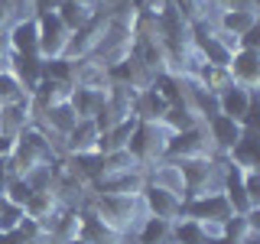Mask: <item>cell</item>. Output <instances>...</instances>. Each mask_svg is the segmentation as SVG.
I'll return each instance as SVG.
<instances>
[{
  "label": "cell",
  "mask_w": 260,
  "mask_h": 244,
  "mask_svg": "<svg viewBox=\"0 0 260 244\" xmlns=\"http://www.w3.org/2000/svg\"><path fill=\"white\" fill-rule=\"evenodd\" d=\"M137 49V7H124V10L108 13V23H104V33L98 39V49L91 59L101 62L104 69L124 62L134 55Z\"/></svg>",
  "instance_id": "6da1fadb"
},
{
  "label": "cell",
  "mask_w": 260,
  "mask_h": 244,
  "mask_svg": "<svg viewBox=\"0 0 260 244\" xmlns=\"http://www.w3.org/2000/svg\"><path fill=\"white\" fill-rule=\"evenodd\" d=\"M55 160H59V153H55V146H52V137L39 124H29L16 134V146H13L10 160H7V166H10L13 176H26L29 169L55 163Z\"/></svg>",
  "instance_id": "7a4b0ae2"
},
{
  "label": "cell",
  "mask_w": 260,
  "mask_h": 244,
  "mask_svg": "<svg viewBox=\"0 0 260 244\" xmlns=\"http://www.w3.org/2000/svg\"><path fill=\"white\" fill-rule=\"evenodd\" d=\"M98 215L108 222L120 238L137 231V225L146 218V208H143V199L140 195H91L88 202Z\"/></svg>",
  "instance_id": "3957f363"
},
{
  "label": "cell",
  "mask_w": 260,
  "mask_h": 244,
  "mask_svg": "<svg viewBox=\"0 0 260 244\" xmlns=\"http://www.w3.org/2000/svg\"><path fill=\"white\" fill-rule=\"evenodd\" d=\"M179 173L185 182V195H208V192H221L224 182V160L221 157H208V160H182ZM182 195V199H185Z\"/></svg>",
  "instance_id": "277c9868"
},
{
  "label": "cell",
  "mask_w": 260,
  "mask_h": 244,
  "mask_svg": "<svg viewBox=\"0 0 260 244\" xmlns=\"http://www.w3.org/2000/svg\"><path fill=\"white\" fill-rule=\"evenodd\" d=\"M166 140H169V130L162 127L159 120H137L134 134H130V140H127V153L146 169L156 160H162Z\"/></svg>",
  "instance_id": "5b68a950"
},
{
  "label": "cell",
  "mask_w": 260,
  "mask_h": 244,
  "mask_svg": "<svg viewBox=\"0 0 260 244\" xmlns=\"http://www.w3.org/2000/svg\"><path fill=\"white\" fill-rule=\"evenodd\" d=\"M208 157H218V153H215V146H211V137H208L205 124H195L189 130H176V134H169L166 150H162V160H173V163L208 160Z\"/></svg>",
  "instance_id": "8992f818"
},
{
  "label": "cell",
  "mask_w": 260,
  "mask_h": 244,
  "mask_svg": "<svg viewBox=\"0 0 260 244\" xmlns=\"http://www.w3.org/2000/svg\"><path fill=\"white\" fill-rule=\"evenodd\" d=\"M254 108H257V92L241 88V85H234V81L215 95V111L224 114V117H231V120H241L244 127H257Z\"/></svg>",
  "instance_id": "52a82bcc"
},
{
  "label": "cell",
  "mask_w": 260,
  "mask_h": 244,
  "mask_svg": "<svg viewBox=\"0 0 260 244\" xmlns=\"http://www.w3.org/2000/svg\"><path fill=\"white\" fill-rule=\"evenodd\" d=\"M231 215H234V211H231V205H228L224 195L221 192H208V195H185V199H182V215H179V218H195V222L224 228V222Z\"/></svg>",
  "instance_id": "ba28073f"
},
{
  "label": "cell",
  "mask_w": 260,
  "mask_h": 244,
  "mask_svg": "<svg viewBox=\"0 0 260 244\" xmlns=\"http://www.w3.org/2000/svg\"><path fill=\"white\" fill-rule=\"evenodd\" d=\"M36 26H39V55H43V59H59V55H65L69 39H72V29L59 20V13L55 10L39 13Z\"/></svg>",
  "instance_id": "9c48e42d"
},
{
  "label": "cell",
  "mask_w": 260,
  "mask_h": 244,
  "mask_svg": "<svg viewBox=\"0 0 260 244\" xmlns=\"http://www.w3.org/2000/svg\"><path fill=\"white\" fill-rule=\"evenodd\" d=\"M228 78L241 88L257 92V85H260V49L257 46H241L238 52L231 55V62H228Z\"/></svg>",
  "instance_id": "30bf717a"
},
{
  "label": "cell",
  "mask_w": 260,
  "mask_h": 244,
  "mask_svg": "<svg viewBox=\"0 0 260 244\" xmlns=\"http://www.w3.org/2000/svg\"><path fill=\"white\" fill-rule=\"evenodd\" d=\"M146 186V169H127V173L101 176L88 186L91 195H140Z\"/></svg>",
  "instance_id": "8fae6325"
},
{
  "label": "cell",
  "mask_w": 260,
  "mask_h": 244,
  "mask_svg": "<svg viewBox=\"0 0 260 244\" xmlns=\"http://www.w3.org/2000/svg\"><path fill=\"white\" fill-rule=\"evenodd\" d=\"M202 124H205L208 137H211V146H215L218 157H228V153L234 150V143L244 137V130H247L241 120H231V117H224V114H218V111L208 114Z\"/></svg>",
  "instance_id": "7c38bea8"
},
{
  "label": "cell",
  "mask_w": 260,
  "mask_h": 244,
  "mask_svg": "<svg viewBox=\"0 0 260 244\" xmlns=\"http://www.w3.org/2000/svg\"><path fill=\"white\" fill-rule=\"evenodd\" d=\"M98 143H101V127L94 124L91 117H81L69 134L62 137V157H81V153H94Z\"/></svg>",
  "instance_id": "4fadbf2b"
},
{
  "label": "cell",
  "mask_w": 260,
  "mask_h": 244,
  "mask_svg": "<svg viewBox=\"0 0 260 244\" xmlns=\"http://www.w3.org/2000/svg\"><path fill=\"white\" fill-rule=\"evenodd\" d=\"M140 199H143L146 215H153V218H166V222H176V218L182 215V195L166 192V189H159V186H150V182H146V186H143V192H140Z\"/></svg>",
  "instance_id": "5bb4252c"
},
{
  "label": "cell",
  "mask_w": 260,
  "mask_h": 244,
  "mask_svg": "<svg viewBox=\"0 0 260 244\" xmlns=\"http://www.w3.org/2000/svg\"><path fill=\"white\" fill-rule=\"evenodd\" d=\"M104 23H108V13H98L91 23H85L81 29L72 33V39H69V49H65V55L69 59H91L94 55V49H98V39H101V33H104Z\"/></svg>",
  "instance_id": "9a60e30c"
},
{
  "label": "cell",
  "mask_w": 260,
  "mask_h": 244,
  "mask_svg": "<svg viewBox=\"0 0 260 244\" xmlns=\"http://www.w3.org/2000/svg\"><path fill=\"white\" fill-rule=\"evenodd\" d=\"M7 46L16 55H39V26L36 16H16L13 26L7 29Z\"/></svg>",
  "instance_id": "2e32d148"
},
{
  "label": "cell",
  "mask_w": 260,
  "mask_h": 244,
  "mask_svg": "<svg viewBox=\"0 0 260 244\" xmlns=\"http://www.w3.org/2000/svg\"><path fill=\"white\" fill-rule=\"evenodd\" d=\"M257 23H260V13L257 7H234V10H218L215 16V26L231 33L238 39H247L250 33H257Z\"/></svg>",
  "instance_id": "e0dca14e"
},
{
  "label": "cell",
  "mask_w": 260,
  "mask_h": 244,
  "mask_svg": "<svg viewBox=\"0 0 260 244\" xmlns=\"http://www.w3.org/2000/svg\"><path fill=\"white\" fill-rule=\"evenodd\" d=\"M221 228L205 225L195 218H176L173 222V244H218Z\"/></svg>",
  "instance_id": "ac0fdd59"
},
{
  "label": "cell",
  "mask_w": 260,
  "mask_h": 244,
  "mask_svg": "<svg viewBox=\"0 0 260 244\" xmlns=\"http://www.w3.org/2000/svg\"><path fill=\"white\" fill-rule=\"evenodd\" d=\"M78 120H81V117H78L75 111H72V104H55V108L36 111V117H32V124H39V127H43L49 137H59V140H62V137L69 134V130L75 127Z\"/></svg>",
  "instance_id": "d6986e66"
},
{
  "label": "cell",
  "mask_w": 260,
  "mask_h": 244,
  "mask_svg": "<svg viewBox=\"0 0 260 244\" xmlns=\"http://www.w3.org/2000/svg\"><path fill=\"white\" fill-rule=\"evenodd\" d=\"M43 62H46L43 55H16V52H10L7 69H10V75L26 88V95H32L39 88V81H43Z\"/></svg>",
  "instance_id": "ffe728a7"
},
{
  "label": "cell",
  "mask_w": 260,
  "mask_h": 244,
  "mask_svg": "<svg viewBox=\"0 0 260 244\" xmlns=\"http://www.w3.org/2000/svg\"><path fill=\"white\" fill-rule=\"evenodd\" d=\"M78 218H81V228H78V238L81 241H88V244H104V241H124L114 228L104 222L101 215L91 208V205H85V208H78Z\"/></svg>",
  "instance_id": "44dd1931"
},
{
  "label": "cell",
  "mask_w": 260,
  "mask_h": 244,
  "mask_svg": "<svg viewBox=\"0 0 260 244\" xmlns=\"http://www.w3.org/2000/svg\"><path fill=\"white\" fill-rule=\"evenodd\" d=\"M78 228H81L78 208H65V205H62V208L46 222V244H62V241L78 238Z\"/></svg>",
  "instance_id": "7402d4cb"
},
{
  "label": "cell",
  "mask_w": 260,
  "mask_h": 244,
  "mask_svg": "<svg viewBox=\"0 0 260 244\" xmlns=\"http://www.w3.org/2000/svg\"><path fill=\"white\" fill-rule=\"evenodd\" d=\"M146 182L159 186V189H166V192L185 195V182H182V173H179V163H173V160H156L153 166H146Z\"/></svg>",
  "instance_id": "603a6c76"
},
{
  "label": "cell",
  "mask_w": 260,
  "mask_h": 244,
  "mask_svg": "<svg viewBox=\"0 0 260 244\" xmlns=\"http://www.w3.org/2000/svg\"><path fill=\"white\" fill-rule=\"evenodd\" d=\"M69 104H72V111H75L78 117H91L94 120V114L108 104V88H81V85H75Z\"/></svg>",
  "instance_id": "cb8c5ba5"
},
{
  "label": "cell",
  "mask_w": 260,
  "mask_h": 244,
  "mask_svg": "<svg viewBox=\"0 0 260 244\" xmlns=\"http://www.w3.org/2000/svg\"><path fill=\"white\" fill-rule=\"evenodd\" d=\"M224 163H231V166L238 169H260V160H257V127H247L244 130V137L238 143H234V150L221 157Z\"/></svg>",
  "instance_id": "d4e9b609"
},
{
  "label": "cell",
  "mask_w": 260,
  "mask_h": 244,
  "mask_svg": "<svg viewBox=\"0 0 260 244\" xmlns=\"http://www.w3.org/2000/svg\"><path fill=\"white\" fill-rule=\"evenodd\" d=\"M32 98H26V101H16V104H7V108H0V134H10L16 137L23 127L32 124Z\"/></svg>",
  "instance_id": "484cf974"
},
{
  "label": "cell",
  "mask_w": 260,
  "mask_h": 244,
  "mask_svg": "<svg viewBox=\"0 0 260 244\" xmlns=\"http://www.w3.org/2000/svg\"><path fill=\"white\" fill-rule=\"evenodd\" d=\"M166 108H169V101L153 85H146V88H140V92L134 95V114L140 120H162Z\"/></svg>",
  "instance_id": "4316f807"
},
{
  "label": "cell",
  "mask_w": 260,
  "mask_h": 244,
  "mask_svg": "<svg viewBox=\"0 0 260 244\" xmlns=\"http://www.w3.org/2000/svg\"><path fill=\"white\" fill-rule=\"evenodd\" d=\"M59 208H62L59 192L49 189V192H32L29 199H26V205H23V215L32 218V222H39V225H46V222H49V218H52Z\"/></svg>",
  "instance_id": "83f0119b"
},
{
  "label": "cell",
  "mask_w": 260,
  "mask_h": 244,
  "mask_svg": "<svg viewBox=\"0 0 260 244\" xmlns=\"http://www.w3.org/2000/svg\"><path fill=\"white\" fill-rule=\"evenodd\" d=\"M134 238H137V244H173V222L146 215L143 222L137 225Z\"/></svg>",
  "instance_id": "f1b7e54d"
},
{
  "label": "cell",
  "mask_w": 260,
  "mask_h": 244,
  "mask_svg": "<svg viewBox=\"0 0 260 244\" xmlns=\"http://www.w3.org/2000/svg\"><path fill=\"white\" fill-rule=\"evenodd\" d=\"M137 114H130V117L124 120H117L114 127L108 130H101V143H98V150L101 153H114V150H127V140H130V134H134V127H137Z\"/></svg>",
  "instance_id": "f546056e"
},
{
  "label": "cell",
  "mask_w": 260,
  "mask_h": 244,
  "mask_svg": "<svg viewBox=\"0 0 260 244\" xmlns=\"http://www.w3.org/2000/svg\"><path fill=\"white\" fill-rule=\"evenodd\" d=\"M169 4L179 10V16H182L185 23H215L218 16V4L215 0H169Z\"/></svg>",
  "instance_id": "4dcf8cb0"
},
{
  "label": "cell",
  "mask_w": 260,
  "mask_h": 244,
  "mask_svg": "<svg viewBox=\"0 0 260 244\" xmlns=\"http://www.w3.org/2000/svg\"><path fill=\"white\" fill-rule=\"evenodd\" d=\"M159 124L166 127L169 134H176V130H189V127H195V124H202V117H199V114H195L185 101H179V104H169V108H166V114H162Z\"/></svg>",
  "instance_id": "1f68e13d"
},
{
  "label": "cell",
  "mask_w": 260,
  "mask_h": 244,
  "mask_svg": "<svg viewBox=\"0 0 260 244\" xmlns=\"http://www.w3.org/2000/svg\"><path fill=\"white\" fill-rule=\"evenodd\" d=\"M75 72H78V62L69 59V55L43 62V78H49V81H69V85H75Z\"/></svg>",
  "instance_id": "d6a6232c"
},
{
  "label": "cell",
  "mask_w": 260,
  "mask_h": 244,
  "mask_svg": "<svg viewBox=\"0 0 260 244\" xmlns=\"http://www.w3.org/2000/svg\"><path fill=\"white\" fill-rule=\"evenodd\" d=\"M26 88L20 85L13 75H10V69H0V108H7V104H16V101H26Z\"/></svg>",
  "instance_id": "836d02e7"
},
{
  "label": "cell",
  "mask_w": 260,
  "mask_h": 244,
  "mask_svg": "<svg viewBox=\"0 0 260 244\" xmlns=\"http://www.w3.org/2000/svg\"><path fill=\"white\" fill-rule=\"evenodd\" d=\"M29 195H32V189H29V182H26V179H23V176H10V182H7V189H4V199L23 208Z\"/></svg>",
  "instance_id": "e575fe53"
},
{
  "label": "cell",
  "mask_w": 260,
  "mask_h": 244,
  "mask_svg": "<svg viewBox=\"0 0 260 244\" xmlns=\"http://www.w3.org/2000/svg\"><path fill=\"white\" fill-rule=\"evenodd\" d=\"M23 208L20 205H13V202H0V231H13V228H20V222H23Z\"/></svg>",
  "instance_id": "d590c367"
},
{
  "label": "cell",
  "mask_w": 260,
  "mask_h": 244,
  "mask_svg": "<svg viewBox=\"0 0 260 244\" xmlns=\"http://www.w3.org/2000/svg\"><path fill=\"white\" fill-rule=\"evenodd\" d=\"M241 186L247 192V199L260 208V169H241Z\"/></svg>",
  "instance_id": "8d00e7d4"
},
{
  "label": "cell",
  "mask_w": 260,
  "mask_h": 244,
  "mask_svg": "<svg viewBox=\"0 0 260 244\" xmlns=\"http://www.w3.org/2000/svg\"><path fill=\"white\" fill-rule=\"evenodd\" d=\"M13 20H16V0H0V36H7Z\"/></svg>",
  "instance_id": "74e56055"
},
{
  "label": "cell",
  "mask_w": 260,
  "mask_h": 244,
  "mask_svg": "<svg viewBox=\"0 0 260 244\" xmlns=\"http://www.w3.org/2000/svg\"><path fill=\"white\" fill-rule=\"evenodd\" d=\"M29 4V16H39V13H49L59 7V0H26Z\"/></svg>",
  "instance_id": "f35d334b"
},
{
  "label": "cell",
  "mask_w": 260,
  "mask_h": 244,
  "mask_svg": "<svg viewBox=\"0 0 260 244\" xmlns=\"http://www.w3.org/2000/svg\"><path fill=\"white\" fill-rule=\"evenodd\" d=\"M13 146H16V137H10V134H0V160H10Z\"/></svg>",
  "instance_id": "ab89813d"
},
{
  "label": "cell",
  "mask_w": 260,
  "mask_h": 244,
  "mask_svg": "<svg viewBox=\"0 0 260 244\" xmlns=\"http://www.w3.org/2000/svg\"><path fill=\"white\" fill-rule=\"evenodd\" d=\"M10 166H7V160H0V195H4V189H7V182H10Z\"/></svg>",
  "instance_id": "60d3db41"
},
{
  "label": "cell",
  "mask_w": 260,
  "mask_h": 244,
  "mask_svg": "<svg viewBox=\"0 0 260 244\" xmlns=\"http://www.w3.org/2000/svg\"><path fill=\"white\" fill-rule=\"evenodd\" d=\"M7 59H10V46H7V36H0V69H7Z\"/></svg>",
  "instance_id": "b9f144b4"
},
{
  "label": "cell",
  "mask_w": 260,
  "mask_h": 244,
  "mask_svg": "<svg viewBox=\"0 0 260 244\" xmlns=\"http://www.w3.org/2000/svg\"><path fill=\"white\" fill-rule=\"evenodd\" d=\"M62 244H88V241H81V238H72V241H62Z\"/></svg>",
  "instance_id": "7bdbcfd3"
},
{
  "label": "cell",
  "mask_w": 260,
  "mask_h": 244,
  "mask_svg": "<svg viewBox=\"0 0 260 244\" xmlns=\"http://www.w3.org/2000/svg\"><path fill=\"white\" fill-rule=\"evenodd\" d=\"M104 244H124V241H104Z\"/></svg>",
  "instance_id": "ee69618b"
}]
</instances>
